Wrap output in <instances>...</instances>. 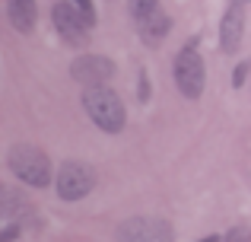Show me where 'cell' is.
<instances>
[{
	"mask_svg": "<svg viewBox=\"0 0 251 242\" xmlns=\"http://www.w3.org/2000/svg\"><path fill=\"white\" fill-rule=\"evenodd\" d=\"M83 108L92 118V124H96L99 131H105V134H121L124 131V121H127L124 102H121V96L111 86H105V83L83 89Z\"/></svg>",
	"mask_w": 251,
	"mask_h": 242,
	"instance_id": "1",
	"label": "cell"
},
{
	"mask_svg": "<svg viewBox=\"0 0 251 242\" xmlns=\"http://www.w3.org/2000/svg\"><path fill=\"white\" fill-rule=\"evenodd\" d=\"M13 175L29 188H48L51 185V160L32 143H16L6 156Z\"/></svg>",
	"mask_w": 251,
	"mask_h": 242,
	"instance_id": "2",
	"label": "cell"
},
{
	"mask_svg": "<svg viewBox=\"0 0 251 242\" xmlns=\"http://www.w3.org/2000/svg\"><path fill=\"white\" fill-rule=\"evenodd\" d=\"M172 74H175V86L184 99H201L203 83H207V70H203V61H201L194 45H188V48H181L175 54Z\"/></svg>",
	"mask_w": 251,
	"mask_h": 242,
	"instance_id": "3",
	"label": "cell"
},
{
	"mask_svg": "<svg viewBox=\"0 0 251 242\" xmlns=\"http://www.w3.org/2000/svg\"><path fill=\"white\" fill-rule=\"evenodd\" d=\"M54 188H57L61 201H80L96 188V172L86 162L67 160V162H61V169L54 175Z\"/></svg>",
	"mask_w": 251,
	"mask_h": 242,
	"instance_id": "4",
	"label": "cell"
},
{
	"mask_svg": "<svg viewBox=\"0 0 251 242\" xmlns=\"http://www.w3.org/2000/svg\"><path fill=\"white\" fill-rule=\"evenodd\" d=\"M51 23H54L57 35H64V42L67 45H83L89 42V29L92 26L83 19V13L76 10L74 3H67V0H57L54 6H51Z\"/></svg>",
	"mask_w": 251,
	"mask_h": 242,
	"instance_id": "5",
	"label": "cell"
},
{
	"mask_svg": "<svg viewBox=\"0 0 251 242\" xmlns=\"http://www.w3.org/2000/svg\"><path fill=\"white\" fill-rule=\"evenodd\" d=\"M118 242H172V223L162 217H130L118 226Z\"/></svg>",
	"mask_w": 251,
	"mask_h": 242,
	"instance_id": "6",
	"label": "cell"
},
{
	"mask_svg": "<svg viewBox=\"0 0 251 242\" xmlns=\"http://www.w3.org/2000/svg\"><path fill=\"white\" fill-rule=\"evenodd\" d=\"M70 77L80 86H99V83H108L115 77V64L105 54H83L70 64Z\"/></svg>",
	"mask_w": 251,
	"mask_h": 242,
	"instance_id": "7",
	"label": "cell"
},
{
	"mask_svg": "<svg viewBox=\"0 0 251 242\" xmlns=\"http://www.w3.org/2000/svg\"><path fill=\"white\" fill-rule=\"evenodd\" d=\"M242 35H245V10H242V3H232L220 23V48L226 54H235L242 45Z\"/></svg>",
	"mask_w": 251,
	"mask_h": 242,
	"instance_id": "8",
	"label": "cell"
},
{
	"mask_svg": "<svg viewBox=\"0 0 251 242\" xmlns=\"http://www.w3.org/2000/svg\"><path fill=\"white\" fill-rule=\"evenodd\" d=\"M137 29H140L143 45H159L162 38L169 35V16L162 13V6H159V10H153L150 16L137 19Z\"/></svg>",
	"mask_w": 251,
	"mask_h": 242,
	"instance_id": "9",
	"label": "cell"
},
{
	"mask_svg": "<svg viewBox=\"0 0 251 242\" xmlns=\"http://www.w3.org/2000/svg\"><path fill=\"white\" fill-rule=\"evenodd\" d=\"M6 16L16 32H32L35 26V0H6Z\"/></svg>",
	"mask_w": 251,
	"mask_h": 242,
	"instance_id": "10",
	"label": "cell"
},
{
	"mask_svg": "<svg viewBox=\"0 0 251 242\" xmlns=\"http://www.w3.org/2000/svg\"><path fill=\"white\" fill-rule=\"evenodd\" d=\"M127 10H130V16H134V23H137V19L150 16L153 10H159V0H127Z\"/></svg>",
	"mask_w": 251,
	"mask_h": 242,
	"instance_id": "11",
	"label": "cell"
},
{
	"mask_svg": "<svg viewBox=\"0 0 251 242\" xmlns=\"http://www.w3.org/2000/svg\"><path fill=\"white\" fill-rule=\"evenodd\" d=\"M74 6L83 13V19L89 26H96V6H92V0H74Z\"/></svg>",
	"mask_w": 251,
	"mask_h": 242,
	"instance_id": "12",
	"label": "cell"
},
{
	"mask_svg": "<svg viewBox=\"0 0 251 242\" xmlns=\"http://www.w3.org/2000/svg\"><path fill=\"white\" fill-rule=\"evenodd\" d=\"M226 242H251V230L248 226H235L226 233Z\"/></svg>",
	"mask_w": 251,
	"mask_h": 242,
	"instance_id": "13",
	"label": "cell"
},
{
	"mask_svg": "<svg viewBox=\"0 0 251 242\" xmlns=\"http://www.w3.org/2000/svg\"><path fill=\"white\" fill-rule=\"evenodd\" d=\"M248 70H251V64H248V61H242L239 67H235V74H232V86H242V83H245Z\"/></svg>",
	"mask_w": 251,
	"mask_h": 242,
	"instance_id": "14",
	"label": "cell"
},
{
	"mask_svg": "<svg viewBox=\"0 0 251 242\" xmlns=\"http://www.w3.org/2000/svg\"><path fill=\"white\" fill-rule=\"evenodd\" d=\"M16 236H19V226H6V230L0 233V242H13Z\"/></svg>",
	"mask_w": 251,
	"mask_h": 242,
	"instance_id": "15",
	"label": "cell"
},
{
	"mask_svg": "<svg viewBox=\"0 0 251 242\" xmlns=\"http://www.w3.org/2000/svg\"><path fill=\"white\" fill-rule=\"evenodd\" d=\"M140 99L143 102L150 99V80H147V74H140Z\"/></svg>",
	"mask_w": 251,
	"mask_h": 242,
	"instance_id": "16",
	"label": "cell"
},
{
	"mask_svg": "<svg viewBox=\"0 0 251 242\" xmlns=\"http://www.w3.org/2000/svg\"><path fill=\"white\" fill-rule=\"evenodd\" d=\"M201 242H220V236H207V239H201Z\"/></svg>",
	"mask_w": 251,
	"mask_h": 242,
	"instance_id": "17",
	"label": "cell"
},
{
	"mask_svg": "<svg viewBox=\"0 0 251 242\" xmlns=\"http://www.w3.org/2000/svg\"><path fill=\"white\" fill-rule=\"evenodd\" d=\"M232 3H242V6H245V3H251V0H232Z\"/></svg>",
	"mask_w": 251,
	"mask_h": 242,
	"instance_id": "18",
	"label": "cell"
}]
</instances>
